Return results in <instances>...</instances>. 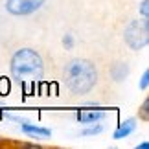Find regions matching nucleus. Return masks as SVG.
Returning a JSON list of instances; mask_svg holds the SVG:
<instances>
[{
	"instance_id": "10",
	"label": "nucleus",
	"mask_w": 149,
	"mask_h": 149,
	"mask_svg": "<svg viewBox=\"0 0 149 149\" xmlns=\"http://www.w3.org/2000/svg\"><path fill=\"white\" fill-rule=\"evenodd\" d=\"M147 87H149V70L144 72V76H142V81H140V88H142V90H147Z\"/></svg>"
},
{
	"instance_id": "13",
	"label": "nucleus",
	"mask_w": 149,
	"mask_h": 149,
	"mask_svg": "<svg viewBox=\"0 0 149 149\" xmlns=\"http://www.w3.org/2000/svg\"><path fill=\"white\" fill-rule=\"evenodd\" d=\"M147 109H149V100H146V101H144V105H142V120H147V118H149Z\"/></svg>"
},
{
	"instance_id": "5",
	"label": "nucleus",
	"mask_w": 149,
	"mask_h": 149,
	"mask_svg": "<svg viewBox=\"0 0 149 149\" xmlns=\"http://www.w3.org/2000/svg\"><path fill=\"white\" fill-rule=\"evenodd\" d=\"M9 118L15 120V122H19L22 133H26L28 136H33V138H48V136H52V131H50L48 127L33 125V123H30V122H26V120H20V118H15V116H9Z\"/></svg>"
},
{
	"instance_id": "2",
	"label": "nucleus",
	"mask_w": 149,
	"mask_h": 149,
	"mask_svg": "<svg viewBox=\"0 0 149 149\" xmlns=\"http://www.w3.org/2000/svg\"><path fill=\"white\" fill-rule=\"evenodd\" d=\"M96 83H98V70L92 61L77 57L65 66V85L74 94H87L96 87Z\"/></svg>"
},
{
	"instance_id": "9",
	"label": "nucleus",
	"mask_w": 149,
	"mask_h": 149,
	"mask_svg": "<svg viewBox=\"0 0 149 149\" xmlns=\"http://www.w3.org/2000/svg\"><path fill=\"white\" fill-rule=\"evenodd\" d=\"M103 131V125H98V127H90V129H83L81 134L83 136H92V134H100Z\"/></svg>"
},
{
	"instance_id": "4",
	"label": "nucleus",
	"mask_w": 149,
	"mask_h": 149,
	"mask_svg": "<svg viewBox=\"0 0 149 149\" xmlns=\"http://www.w3.org/2000/svg\"><path fill=\"white\" fill-rule=\"evenodd\" d=\"M42 4L44 0H6V9L15 17H24L41 9Z\"/></svg>"
},
{
	"instance_id": "12",
	"label": "nucleus",
	"mask_w": 149,
	"mask_h": 149,
	"mask_svg": "<svg viewBox=\"0 0 149 149\" xmlns=\"http://www.w3.org/2000/svg\"><path fill=\"white\" fill-rule=\"evenodd\" d=\"M63 46L70 50V48L74 46V37H72V35H65V39H63Z\"/></svg>"
},
{
	"instance_id": "7",
	"label": "nucleus",
	"mask_w": 149,
	"mask_h": 149,
	"mask_svg": "<svg viewBox=\"0 0 149 149\" xmlns=\"http://www.w3.org/2000/svg\"><path fill=\"white\" fill-rule=\"evenodd\" d=\"M136 129V120L134 118H127L125 122L118 125V129L114 131V140H123Z\"/></svg>"
},
{
	"instance_id": "3",
	"label": "nucleus",
	"mask_w": 149,
	"mask_h": 149,
	"mask_svg": "<svg viewBox=\"0 0 149 149\" xmlns=\"http://www.w3.org/2000/svg\"><path fill=\"white\" fill-rule=\"evenodd\" d=\"M123 39H125V42H127V46L131 50L146 48L147 42H149V22H147V19L129 22V26L125 28Z\"/></svg>"
},
{
	"instance_id": "11",
	"label": "nucleus",
	"mask_w": 149,
	"mask_h": 149,
	"mask_svg": "<svg viewBox=\"0 0 149 149\" xmlns=\"http://www.w3.org/2000/svg\"><path fill=\"white\" fill-rule=\"evenodd\" d=\"M147 6H149V0H142V4H140V13H142V17H144V19H147V15H149Z\"/></svg>"
},
{
	"instance_id": "14",
	"label": "nucleus",
	"mask_w": 149,
	"mask_h": 149,
	"mask_svg": "<svg viewBox=\"0 0 149 149\" xmlns=\"http://www.w3.org/2000/svg\"><path fill=\"white\" fill-rule=\"evenodd\" d=\"M136 149H149V142H142V144L136 146Z\"/></svg>"
},
{
	"instance_id": "8",
	"label": "nucleus",
	"mask_w": 149,
	"mask_h": 149,
	"mask_svg": "<svg viewBox=\"0 0 149 149\" xmlns=\"http://www.w3.org/2000/svg\"><path fill=\"white\" fill-rule=\"evenodd\" d=\"M127 74H129V68H127V65H123V63L114 65L112 70H111V76H112L114 81H122V79L127 77Z\"/></svg>"
},
{
	"instance_id": "6",
	"label": "nucleus",
	"mask_w": 149,
	"mask_h": 149,
	"mask_svg": "<svg viewBox=\"0 0 149 149\" xmlns=\"http://www.w3.org/2000/svg\"><path fill=\"white\" fill-rule=\"evenodd\" d=\"M76 118H77L79 123L90 125V123H98L100 120L105 118V112H103V111H77Z\"/></svg>"
},
{
	"instance_id": "1",
	"label": "nucleus",
	"mask_w": 149,
	"mask_h": 149,
	"mask_svg": "<svg viewBox=\"0 0 149 149\" xmlns=\"http://www.w3.org/2000/svg\"><path fill=\"white\" fill-rule=\"evenodd\" d=\"M11 76L26 92H31L44 77L42 57L31 48H20L11 57Z\"/></svg>"
}]
</instances>
